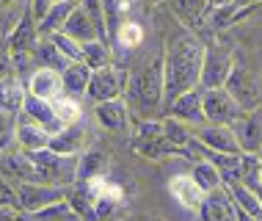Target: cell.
I'll use <instances>...</instances> for the list:
<instances>
[{
  "label": "cell",
  "instance_id": "obj_1",
  "mask_svg": "<svg viewBox=\"0 0 262 221\" xmlns=\"http://www.w3.org/2000/svg\"><path fill=\"white\" fill-rule=\"evenodd\" d=\"M202 64H204V45L196 36H182L168 47L163 58V111L180 94L196 89L202 83Z\"/></svg>",
  "mask_w": 262,
  "mask_h": 221
},
{
  "label": "cell",
  "instance_id": "obj_2",
  "mask_svg": "<svg viewBox=\"0 0 262 221\" xmlns=\"http://www.w3.org/2000/svg\"><path fill=\"white\" fill-rule=\"evenodd\" d=\"M163 58L166 55L155 58L152 67H146V69H141V72L127 77V97L136 105H141L144 111H149V108L163 103V86H166V81H163Z\"/></svg>",
  "mask_w": 262,
  "mask_h": 221
},
{
  "label": "cell",
  "instance_id": "obj_3",
  "mask_svg": "<svg viewBox=\"0 0 262 221\" xmlns=\"http://www.w3.org/2000/svg\"><path fill=\"white\" fill-rule=\"evenodd\" d=\"M224 89L237 99L243 111H254V108H259V103H262V81L246 67V64L235 61V67H232L229 77H226Z\"/></svg>",
  "mask_w": 262,
  "mask_h": 221
},
{
  "label": "cell",
  "instance_id": "obj_4",
  "mask_svg": "<svg viewBox=\"0 0 262 221\" xmlns=\"http://www.w3.org/2000/svg\"><path fill=\"white\" fill-rule=\"evenodd\" d=\"M17 188V205L25 213H39L50 205L67 199L63 185H47V183H14Z\"/></svg>",
  "mask_w": 262,
  "mask_h": 221
},
{
  "label": "cell",
  "instance_id": "obj_5",
  "mask_svg": "<svg viewBox=\"0 0 262 221\" xmlns=\"http://www.w3.org/2000/svg\"><path fill=\"white\" fill-rule=\"evenodd\" d=\"M202 105H204V119L210 125H235L246 113L240 108V103L224 86L221 89H204Z\"/></svg>",
  "mask_w": 262,
  "mask_h": 221
},
{
  "label": "cell",
  "instance_id": "obj_6",
  "mask_svg": "<svg viewBox=\"0 0 262 221\" xmlns=\"http://www.w3.org/2000/svg\"><path fill=\"white\" fill-rule=\"evenodd\" d=\"M235 67V55L224 45L204 47V64H202V89H221Z\"/></svg>",
  "mask_w": 262,
  "mask_h": 221
},
{
  "label": "cell",
  "instance_id": "obj_7",
  "mask_svg": "<svg viewBox=\"0 0 262 221\" xmlns=\"http://www.w3.org/2000/svg\"><path fill=\"white\" fill-rule=\"evenodd\" d=\"M0 174L9 177L11 183H45L39 163L31 158V152L19 149H9L0 155Z\"/></svg>",
  "mask_w": 262,
  "mask_h": 221
},
{
  "label": "cell",
  "instance_id": "obj_8",
  "mask_svg": "<svg viewBox=\"0 0 262 221\" xmlns=\"http://www.w3.org/2000/svg\"><path fill=\"white\" fill-rule=\"evenodd\" d=\"M36 42H39V25H36V17H33L31 0H28L19 23L14 25L11 33H9V47H11V55H14V67L23 64L28 55H31V50H33Z\"/></svg>",
  "mask_w": 262,
  "mask_h": 221
},
{
  "label": "cell",
  "instance_id": "obj_9",
  "mask_svg": "<svg viewBox=\"0 0 262 221\" xmlns=\"http://www.w3.org/2000/svg\"><path fill=\"white\" fill-rule=\"evenodd\" d=\"M124 89H127L124 69L111 67L108 64V67H102V69H94L86 94L94 99V103H105V99H119L124 94Z\"/></svg>",
  "mask_w": 262,
  "mask_h": 221
},
{
  "label": "cell",
  "instance_id": "obj_10",
  "mask_svg": "<svg viewBox=\"0 0 262 221\" xmlns=\"http://www.w3.org/2000/svg\"><path fill=\"white\" fill-rule=\"evenodd\" d=\"M196 138L199 144H204L212 152H226V155H240V141H237V133L232 130V125H202L196 127Z\"/></svg>",
  "mask_w": 262,
  "mask_h": 221
},
{
  "label": "cell",
  "instance_id": "obj_11",
  "mask_svg": "<svg viewBox=\"0 0 262 221\" xmlns=\"http://www.w3.org/2000/svg\"><path fill=\"white\" fill-rule=\"evenodd\" d=\"M202 94H204V89H202V86H196V89L185 91V94H180L171 105H168L166 116H174V119H180V122H185V125H190V127H202V125H207V119H204Z\"/></svg>",
  "mask_w": 262,
  "mask_h": 221
},
{
  "label": "cell",
  "instance_id": "obj_12",
  "mask_svg": "<svg viewBox=\"0 0 262 221\" xmlns=\"http://www.w3.org/2000/svg\"><path fill=\"white\" fill-rule=\"evenodd\" d=\"M232 130L237 133V141H240L243 152H259L262 149V105L254 111H246L232 125Z\"/></svg>",
  "mask_w": 262,
  "mask_h": 221
},
{
  "label": "cell",
  "instance_id": "obj_13",
  "mask_svg": "<svg viewBox=\"0 0 262 221\" xmlns=\"http://www.w3.org/2000/svg\"><path fill=\"white\" fill-rule=\"evenodd\" d=\"M196 213H199V221H237L235 202H232L229 191H226L224 185L215 188V191H210Z\"/></svg>",
  "mask_w": 262,
  "mask_h": 221
},
{
  "label": "cell",
  "instance_id": "obj_14",
  "mask_svg": "<svg viewBox=\"0 0 262 221\" xmlns=\"http://www.w3.org/2000/svg\"><path fill=\"white\" fill-rule=\"evenodd\" d=\"M28 91L31 94H36L41 99H58L63 97L67 91H63V77L61 72H55V69H47V67H36L28 77Z\"/></svg>",
  "mask_w": 262,
  "mask_h": 221
},
{
  "label": "cell",
  "instance_id": "obj_15",
  "mask_svg": "<svg viewBox=\"0 0 262 221\" xmlns=\"http://www.w3.org/2000/svg\"><path fill=\"white\" fill-rule=\"evenodd\" d=\"M23 113H25L28 119H31V122L47 127L50 133L63 130V125H61V119H58V113H55V108H53L50 99H41V97H36V94H31V91H28V97H25Z\"/></svg>",
  "mask_w": 262,
  "mask_h": 221
},
{
  "label": "cell",
  "instance_id": "obj_16",
  "mask_svg": "<svg viewBox=\"0 0 262 221\" xmlns=\"http://www.w3.org/2000/svg\"><path fill=\"white\" fill-rule=\"evenodd\" d=\"M94 116L105 130L122 133V130H127V125H130V111H127V105L122 103V97L105 99V103H94Z\"/></svg>",
  "mask_w": 262,
  "mask_h": 221
},
{
  "label": "cell",
  "instance_id": "obj_17",
  "mask_svg": "<svg viewBox=\"0 0 262 221\" xmlns=\"http://www.w3.org/2000/svg\"><path fill=\"white\" fill-rule=\"evenodd\" d=\"M86 135L89 133H86V127H83L80 122L67 125L63 130L53 133L50 149H53V152H58V155H80L83 147H86Z\"/></svg>",
  "mask_w": 262,
  "mask_h": 221
},
{
  "label": "cell",
  "instance_id": "obj_18",
  "mask_svg": "<svg viewBox=\"0 0 262 221\" xmlns=\"http://www.w3.org/2000/svg\"><path fill=\"white\" fill-rule=\"evenodd\" d=\"M168 191H171V196L182 205V208H188V210H199L202 202H204V196H207L199 185H196V180L190 174L174 177V180L168 183Z\"/></svg>",
  "mask_w": 262,
  "mask_h": 221
},
{
  "label": "cell",
  "instance_id": "obj_19",
  "mask_svg": "<svg viewBox=\"0 0 262 221\" xmlns=\"http://www.w3.org/2000/svg\"><path fill=\"white\" fill-rule=\"evenodd\" d=\"M91 75H94V69H91L86 61H69V67L61 72L63 91H67L69 97H83L89 91Z\"/></svg>",
  "mask_w": 262,
  "mask_h": 221
},
{
  "label": "cell",
  "instance_id": "obj_20",
  "mask_svg": "<svg viewBox=\"0 0 262 221\" xmlns=\"http://www.w3.org/2000/svg\"><path fill=\"white\" fill-rule=\"evenodd\" d=\"M31 58L36 61V67H47V69H55V72H63L69 67L67 55L55 47V42L50 36H39V42L31 50Z\"/></svg>",
  "mask_w": 262,
  "mask_h": 221
},
{
  "label": "cell",
  "instance_id": "obj_21",
  "mask_svg": "<svg viewBox=\"0 0 262 221\" xmlns=\"http://www.w3.org/2000/svg\"><path fill=\"white\" fill-rule=\"evenodd\" d=\"M61 33H67V36H72L75 42H91V39H100V28L94 25V19L86 14V9L83 6H77V9L69 14V19H67V25H63V31Z\"/></svg>",
  "mask_w": 262,
  "mask_h": 221
},
{
  "label": "cell",
  "instance_id": "obj_22",
  "mask_svg": "<svg viewBox=\"0 0 262 221\" xmlns=\"http://www.w3.org/2000/svg\"><path fill=\"white\" fill-rule=\"evenodd\" d=\"M111 160L102 149L91 147L86 152H80V160H77V180H94V177H108Z\"/></svg>",
  "mask_w": 262,
  "mask_h": 221
},
{
  "label": "cell",
  "instance_id": "obj_23",
  "mask_svg": "<svg viewBox=\"0 0 262 221\" xmlns=\"http://www.w3.org/2000/svg\"><path fill=\"white\" fill-rule=\"evenodd\" d=\"M25 97H28V86L17 75L0 77V108H6L11 113H19L23 105H25Z\"/></svg>",
  "mask_w": 262,
  "mask_h": 221
},
{
  "label": "cell",
  "instance_id": "obj_24",
  "mask_svg": "<svg viewBox=\"0 0 262 221\" xmlns=\"http://www.w3.org/2000/svg\"><path fill=\"white\" fill-rule=\"evenodd\" d=\"M136 152L144 155V158H149V160H163V158H168V155L188 158V149L174 147L166 135H160V138H136Z\"/></svg>",
  "mask_w": 262,
  "mask_h": 221
},
{
  "label": "cell",
  "instance_id": "obj_25",
  "mask_svg": "<svg viewBox=\"0 0 262 221\" xmlns=\"http://www.w3.org/2000/svg\"><path fill=\"white\" fill-rule=\"evenodd\" d=\"M77 6H80V3H72V0H55L53 9L47 11V17L41 19V23H36L39 25V36H53V33L63 31L69 14H72Z\"/></svg>",
  "mask_w": 262,
  "mask_h": 221
},
{
  "label": "cell",
  "instance_id": "obj_26",
  "mask_svg": "<svg viewBox=\"0 0 262 221\" xmlns=\"http://www.w3.org/2000/svg\"><path fill=\"white\" fill-rule=\"evenodd\" d=\"M50 138H53V133L47 130V127H41L36 122H23L19 125V130H17V144L25 149V152H36V149H45V147H50Z\"/></svg>",
  "mask_w": 262,
  "mask_h": 221
},
{
  "label": "cell",
  "instance_id": "obj_27",
  "mask_svg": "<svg viewBox=\"0 0 262 221\" xmlns=\"http://www.w3.org/2000/svg\"><path fill=\"white\" fill-rule=\"evenodd\" d=\"M249 11V9H240L237 3H224V6H210L207 11V28H212V31H224V28H229L235 19H240V14Z\"/></svg>",
  "mask_w": 262,
  "mask_h": 221
},
{
  "label": "cell",
  "instance_id": "obj_28",
  "mask_svg": "<svg viewBox=\"0 0 262 221\" xmlns=\"http://www.w3.org/2000/svg\"><path fill=\"white\" fill-rule=\"evenodd\" d=\"M190 177L196 180V185H199L204 194H210V191H215V188H221V185H224L221 172H218L215 163H210V160H196Z\"/></svg>",
  "mask_w": 262,
  "mask_h": 221
},
{
  "label": "cell",
  "instance_id": "obj_29",
  "mask_svg": "<svg viewBox=\"0 0 262 221\" xmlns=\"http://www.w3.org/2000/svg\"><path fill=\"white\" fill-rule=\"evenodd\" d=\"M163 135H166V138L171 141L174 147H182V149H188V144L196 138V135H193V127L185 125V122H180V119H174V116H166V119H163Z\"/></svg>",
  "mask_w": 262,
  "mask_h": 221
},
{
  "label": "cell",
  "instance_id": "obj_30",
  "mask_svg": "<svg viewBox=\"0 0 262 221\" xmlns=\"http://www.w3.org/2000/svg\"><path fill=\"white\" fill-rule=\"evenodd\" d=\"M83 61L89 64L91 69H102L111 64V45L102 39H91V42H83Z\"/></svg>",
  "mask_w": 262,
  "mask_h": 221
},
{
  "label": "cell",
  "instance_id": "obj_31",
  "mask_svg": "<svg viewBox=\"0 0 262 221\" xmlns=\"http://www.w3.org/2000/svg\"><path fill=\"white\" fill-rule=\"evenodd\" d=\"M210 0H171V9L174 14L188 25H199V19L204 17Z\"/></svg>",
  "mask_w": 262,
  "mask_h": 221
},
{
  "label": "cell",
  "instance_id": "obj_32",
  "mask_svg": "<svg viewBox=\"0 0 262 221\" xmlns=\"http://www.w3.org/2000/svg\"><path fill=\"white\" fill-rule=\"evenodd\" d=\"M133 0H102V9H105V25H108V36L113 39L122 25V17L130 11Z\"/></svg>",
  "mask_w": 262,
  "mask_h": 221
},
{
  "label": "cell",
  "instance_id": "obj_33",
  "mask_svg": "<svg viewBox=\"0 0 262 221\" xmlns=\"http://www.w3.org/2000/svg\"><path fill=\"white\" fill-rule=\"evenodd\" d=\"M259 160H262L259 152H243V155H240V183L249 185L251 191L262 183V177H259Z\"/></svg>",
  "mask_w": 262,
  "mask_h": 221
},
{
  "label": "cell",
  "instance_id": "obj_34",
  "mask_svg": "<svg viewBox=\"0 0 262 221\" xmlns=\"http://www.w3.org/2000/svg\"><path fill=\"white\" fill-rule=\"evenodd\" d=\"M33 218H36V221H83V218L75 213L72 205L67 202V199H61V202L50 205V208L33 213Z\"/></svg>",
  "mask_w": 262,
  "mask_h": 221
},
{
  "label": "cell",
  "instance_id": "obj_35",
  "mask_svg": "<svg viewBox=\"0 0 262 221\" xmlns=\"http://www.w3.org/2000/svg\"><path fill=\"white\" fill-rule=\"evenodd\" d=\"M17 113L0 108V152H9V149L14 147V141H17Z\"/></svg>",
  "mask_w": 262,
  "mask_h": 221
},
{
  "label": "cell",
  "instance_id": "obj_36",
  "mask_svg": "<svg viewBox=\"0 0 262 221\" xmlns=\"http://www.w3.org/2000/svg\"><path fill=\"white\" fill-rule=\"evenodd\" d=\"M113 39H116L122 47L133 50V47H138L141 42H144V28H141L136 19H122V25H119V31H116Z\"/></svg>",
  "mask_w": 262,
  "mask_h": 221
},
{
  "label": "cell",
  "instance_id": "obj_37",
  "mask_svg": "<svg viewBox=\"0 0 262 221\" xmlns=\"http://www.w3.org/2000/svg\"><path fill=\"white\" fill-rule=\"evenodd\" d=\"M53 108H55V113H58V119H61L63 127L80 122V105H77L75 97L63 94V97H58V99H53Z\"/></svg>",
  "mask_w": 262,
  "mask_h": 221
},
{
  "label": "cell",
  "instance_id": "obj_38",
  "mask_svg": "<svg viewBox=\"0 0 262 221\" xmlns=\"http://www.w3.org/2000/svg\"><path fill=\"white\" fill-rule=\"evenodd\" d=\"M55 42V47L61 50L63 55H67V61H83V47H80V42H75L72 36H67V33H53L50 36Z\"/></svg>",
  "mask_w": 262,
  "mask_h": 221
},
{
  "label": "cell",
  "instance_id": "obj_39",
  "mask_svg": "<svg viewBox=\"0 0 262 221\" xmlns=\"http://www.w3.org/2000/svg\"><path fill=\"white\" fill-rule=\"evenodd\" d=\"M3 208H19V205H17V188H14V183L0 174V210Z\"/></svg>",
  "mask_w": 262,
  "mask_h": 221
},
{
  "label": "cell",
  "instance_id": "obj_40",
  "mask_svg": "<svg viewBox=\"0 0 262 221\" xmlns=\"http://www.w3.org/2000/svg\"><path fill=\"white\" fill-rule=\"evenodd\" d=\"M6 75H14V55L9 47V36L0 33V77H6Z\"/></svg>",
  "mask_w": 262,
  "mask_h": 221
},
{
  "label": "cell",
  "instance_id": "obj_41",
  "mask_svg": "<svg viewBox=\"0 0 262 221\" xmlns=\"http://www.w3.org/2000/svg\"><path fill=\"white\" fill-rule=\"evenodd\" d=\"M163 135V122H155V119H144L138 125V135L136 138H160Z\"/></svg>",
  "mask_w": 262,
  "mask_h": 221
},
{
  "label": "cell",
  "instance_id": "obj_42",
  "mask_svg": "<svg viewBox=\"0 0 262 221\" xmlns=\"http://www.w3.org/2000/svg\"><path fill=\"white\" fill-rule=\"evenodd\" d=\"M0 221H36L33 213H25L19 208H3L0 210Z\"/></svg>",
  "mask_w": 262,
  "mask_h": 221
},
{
  "label": "cell",
  "instance_id": "obj_43",
  "mask_svg": "<svg viewBox=\"0 0 262 221\" xmlns=\"http://www.w3.org/2000/svg\"><path fill=\"white\" fill-rule=\"evenodd\" d=\"M55 0H31V9H33V17H36V23H41V19L47 17V11L53 9Z\"/></svg>",
  "mask_w": 262,
  "mask_h": 221
},
{
  "label": "cell",
  "instance_id": "obj_44",
  "mask_svg": "<svg viewBox=\"0 0 262 221\" xmlns=\"http://www.w3.org/2000/svg\"><path fill=\"white\" fill-rule=\"evenodd\" d=\"M235 216H237V221H259V218H254L251 213H246V210H240L237 205H235Z\"/></svg>",
  "mask_w": 262,
  "mask_h": 221
},
{
  "label": "cell",
  "instance_id": "obj_45",
  "mask_svg": "<svg viewBox=\"0 0 262 221\" xmlns=\"http://www.w3.org/2000/svg\"><path fill=\"white\" fill-rule=\"evenodd\" d=\"M235 3L240 6V9H251V6H257L259 0H235Z\"/></svg>",
  "mask_w": 262,
  "mask_h": 221
},
{
  "label": "cell",
  "instance_id": "obj_46",
  "mask_svg": "<svg viewBox=\"0 0 262 221\" xmlns=\"http://www.w3.org/2000/svg\"><path fill=\"white\" fill-rule=\"evenodd\" d=\"M136 221H163L160 216H141V218H136Z\"/></svg>",
  "mask_w": 262,
  "mask_h": 221
},
{
  "label": "cell",
  "instance_id": "obj_47",
  "mask_svg": "<svg viewBox=\"0 0 262 221\" xmlns=\"http://www.w3.org/2000/svg\"><path fill=\"white\" fill-rule=\"evenodd\" d=\"M224 3H235V0H210V6H224Z\"/></svg>",
  "mask_w": 262,
  "mask_h": 221
},
{
  "label": "cell",
  "instance_id": "obj_48",
  "mask_svg": "<svg viewBox=\"0 0 262 221\" xmlns=\"http://www.w3.org/2000/svg\"><path fill=\"white\" fill-rule=\"evenodd\" d=\"M254 191H257V196H259V202H262V183L257 185V188H254Z\"/></svg>",
  "mask_w": 262,
  "mask_h": 221
},
{
  "label": "cell",
  "instance_id": "obj_49",
  "mask_svg": "<svg viewBox=\"0 0 262 221\" xmlns=\"http://www.w3.org/2000/svg\"><path fill=\"white\" fill-rule=\"evenodd\" d=\"M138 3H146V6H149V3H158V0H138Z\"/></svg>",
  "mask_w": 262,
  "mask_h": 221
},
{
  "label": "cell",
  "instance_id": "obj_50",
  "mask_svg": "<svg viewBox=\"0 0 262 221\" xmlns=\"http://www.w3.org/2000/svg\"><path fill=\"white\" fill-rule=\"evenodd\" d=\"M259 177H262V160H259Z\"/></svg>",
  "mask_w": 262,
  "mask_h": 221
},
{
  "label": "cell",
  "instance_id": "obj_51",
  "mask_svg": "<svg viewBox=\"0 0 262 221\" xmlns=\"http://www.w3.org/2000/svg\"><path fill=\"white\" fill-rule=\"evenodd\" d=\"M72 3H80V0H72Z\"/></svg>",
  "mask_w": 262,
  "mask_h": 221
},
{
  "label": "cell",
  "instance_id": "obj_52",
  "mask_svg": "<svg viewBox=\"0 0 262 221\" xmlns=\"http://www.w3.org/2000/svg\"><path fill=\"white\" fill-rule=\"evenodd\" d=\"M0 155H3V152H0Z\"/></svg>",
  "mask_w": 262,
  "mask_h": 221
}]
</instances>
